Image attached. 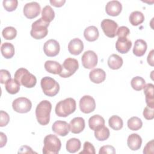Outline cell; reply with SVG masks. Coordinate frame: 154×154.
<instances>
[{
    "label": "cell",
    "mask_w": 154,
    "mask_h": 154,
    "mask_svg": "<svg viewBox=\"0 0 154 154\" xmlns=\"http://www.w3.org/2000/svg\"><path fill=\"white\" fill-rule=\"evenodd\" d=\"M88 125L91 130H97L105 125L104 119L100 115H94L90 117L88 120Z\"/></svg>",
    "instance_id": "603a6c76"
},
{
    "label": "cell",
    "mask_w": 154,
    "mask_h": 154,
    "mask_svg": "<svg viewBox=\"0 0 154 154\" xmlns=\"http://www.w3.org/2000/svg\"><path fill=\"white\" fill-rule=\"evenodd\" d=\"M36 153V152L33 151L30 147L25 145L21 146L18 151V153Z\"/></svg>",
    "instance_id": "f6af8a7d"
},
{
    "label": "cell",
    "mask_w": 154,
    "mask_h": 154,
    "mask_svg": "<svg viewBox=\"0 0 154 154\" xmlns=\"http://www.w3.org/2000/svg\"><path fill=\"white\" fill-rule=\"evenodd\" d=\"M97 55L93 51H85L82 55L81 61L83 67L87 69H91L96 66L97 64Z\"/></svg>",
    "instance_id": "9c48e42d"
},
{
    "label": "cell",
    "mask_w": 154,
    "mask_h": 154,
    "mask_svg": "<svg viewBox=\"0 0 154 154\" xmlns=\"http://www.w3.org/2000/svg\"><path fill=\"white\" fill-rule=\"evenodd\" d=\"M76 101L72 97L66 98L58 102L55 106V113L58 117H66L76 110Z\"/></svg>",
    "instance_id": "7a4b0ae2"
},
{
    "label": "cell",
    "mask_w": 154,
    "mask_h": 154,
    "mask_svg": "<svg viewBox=\"0 0 154 154\" xmlns=\"http://www.w3.org/2000/svg\"><path fill=\"white\" fill-rule=\"evenodd\" d=\"M83 49V42L78 38H75L71 40L68 44V51L72 55H79L82 52Z\"/></svg>",
    "instance_id": "2e32d148"
},
{
    "label": "cell",
    "mask_w": 154,
    "mask_h": 154,
    "mask_svg": "<svg viewBox=\"0 0 154 154\" xmlns=\"http://www.w3.org/2000/svg\"><path fill=\"white\" fill-rule=\"evenodd\" d=\"M127 144L132 150H137L140 149L142 144V138L137 134H131L128 136Z\"/></svg>",
    "instance_id": "ffe728a7"
},
{
    "label": "cell",
    "mask_w": 154,
    "mask_h": 154,
    "mask_svg": "<svg viewBox=\"0 0 154 154\" xmlns=\"http://www.w3.org/2000/svg\"><path fill=\"white\" fill-rule=\"evenodd\" d=\"M60 50L59 43L54 40L50 39L46 41L43 45V51L46 55L49 57L57 56Z\"/></svg>",
    "instance_id": "4fadbf2b"
},
{
    "label": "cell",
    "mask_w": 154,
    "mask_h": 154,
    "mask_svg": "<svg viewBox=\"0 0 154 154\" xmlns=\"http://www.w3.org/2000/svg\"><path fill=\"white\" fill-rule=\"evenodd\" d=\"M62 70L59 75L64 78H69L73 75L79 68L77 60L73 58H66L62 64Z\"/></svg>",
    "instance_id": "52a82bcc"
},
{
    "label": "cell",
    "mask_w": 154,
    "mask_h": 154,
    "mask_svg": "<svg viewBox=\"0 0 154 154\" xmlns=\"http://www.w3.org/2000/svg\"><path fill=\"white\" fill-rule=\"evenodd\" d=\"M153 140H152L146 144V146L144 148L143 153L145 154H149L153 153Z\"/></svg>",
    "instance_id": "ee69618b"
},
{
    "label": "cell",
    "mask_w": 154,
    "mask_h": 154,
    "mask_svg": "<svg viewBox=\"0 0 154 154\" xmlns=\"http://www.w3.org/2000/svg\"><path fill=\"white\" fill-rule=\"evenodd\" d=\"M10 79H11V75L8 70H0V82L1 84H5Z\"/></svg>",
    "instance_id": "7bdbcfd3"
},
{
    "label": "cell",
    "mask_w": 154,
    "mask_h": 154,
    "mask_svg": "<svg viewBox=\"0 0 154 154\" xmlns=\"http://www.w3.org/2000/svg\"><path fill=\"white\" fill-rule=\"evenodd\" d=\"M43 153L44 154H57L61 149L60 140L53 134H49L44 138Z\"/></svg>",
    "instance_id": "277c9868"
},
{
    "label": "cell",
    "mask_w": 154,
    "mask_h": 154,
    "mask_svg": "<svg viewBox=\"0 0 154 154\" xmlns=\"http://www.w3.org/2000/svg\"><path fill=\"white\" fill-rule=\"evenodd\" d=\"M109 131L105 126L94 131V137L98 141H105L109 137Z\"/></svg>",
    "instance_id": "d6a6232c"
},
{
    "label": "cell",
    "mask_w": 154,
    "mask_h": 154,
    "mask_svg": "<svg viewBox=\"0 0 154 154\" xmlns=\"http://www.w3.org/2000/svg\"><path fill=\"white\" fill-rule=\"evenodd\" d=\"M49 25V23L45 22L42 17L32 23L31 26V30L30 31L31 37L37 40L43 38L48 33V27Z\"/></svg>",
    "instance_id": "8992f818"
},
{
    "label": "cell",
    "mask_w": 154,
    "mask_h": 154,
    "mask_svg": "<svg viewBox=\"0 0 154 154\" xmlns=\"http://www.w3.org/2000/svg\"><path fill=\"white\" fill-rule=\"evenodd\" d=\"M153 87V84L151 83L146 84L144 87V93L146 96V102L147 106L151 108H154Z\"/></svg>",
    "instance_id": "44dd1931"
},
{
    "label": "cell",
    "mask_w": 154,
    "mask_h": 154,
    "mask_svg": "<svg viewBox=\"0 0 154 154\" xmlns=\"http://www.w3.org/2000/svg\"><path fill=\"white\" fill-rule=\"evenodd\" d=\"M122 5L119 1H111L107 2L105 6V11L111 16H117L122 11Z\"/></svg>",
    "instance_id": "9a60e30c"
},
{
    "label": "cell",
    "mask_w": 154,
    "mask_h": 154,
    "mask_svg": "<svg viewBox=\"0 0 154 154\" xmlns=\"http://www.w3.org/2000/svg\"><path fill=\"white\" fill-rule=\"evenodd\" d=\"M14 79L20 85L26 88H32L37 83L36 77L25 68H19L17 69L14 73Z\"/></svg>",
    "instance_id": "3957f363"
},
{
    "label": "cell",
    "mask_w": 154,
    "mask_h": 154,
    "mask_svg": "<svg viewBox=\"0 0 154 154\" xmlns=\"http://www.w3.org/2000/svg\"><path fill=\"white\" fill-rule=\"evenodd\" d=\"M1 52L5 58H11L14 55V47L11 43L5 42L1 45Z\"/></svg>",
    "instance_id": "4316f807"
},
{
    "label": "cell",
    "mask_w": 154,
    "mask_h": 154,
    "mask_svg": "<svg viewBox=\"0 0 154 154\" xmlns=\"http://www.w3.org/2000/svg\"><path fill=\"white\" fill-rule=\"evenodd\" d=\"M132 47V42L127 37L118 38L116 43V50L121 54H126L129 52Z\"/></svg>",
    "instance_id": "ac0fdd59"
},
{
    "label": "cell",
    "mask_w": 154,
    "mask_h": 154,
    "mask_svg": "<svg viewBox=\"0 0 154 154\" xmlns=\"http://www.w3.org/2000/svg\"><path fill=\"white\" fill-rule=\"evenodd\" d=\"M101 28L104 34L109 38H113L116 35L118 24L113 20L105 19L101 22Z\"/></svg>",
    "instance_id": "30bf717a"
},
{
    "label": "cell",
    "mask_w": 154,
    "mask_h": 154,
    "mask_svg": "<svg viewBox=\"0 0 154 154\" xmlns=\"http://www.w3.org/2000/svg\"><path fill=\"white\" fill-rule=\"evenodd\" d=\"M12 107L14 111L19 113L28 112L32 108V103L26 97H20L14 99L12 103Z\"/></svg>",
    "instance_id": "ba28073f"
},
{
    "label": "cell",
    "mask_w": 154,
    "mask_h": 154,
    "mask_svg": "<svg viewBox=\"0 0 154 154\" xmlns=\"http://www.w3.org/2000/svg\"><path fill=\"white\" fill-rule=\"evenodd\" d=\"M128 127L130 130L138 131L143 126L141 120L138 117H132L128 120Z\"/></svg>",
    "instance_id": "836d02e7"
},
{
    "label": "cell",
    "mask_w": 154,
    "mask_h": 154,
    "mask_svg": "<svg viewBox=\"0 0 154 154\" xmlns=\"http://www.w3.org/2000/svg\"><path fill=\"white\" fill-rule=\"evenodd\" d=\"M95 148L93 146V145L88 142V141H85L84 144L83 146V150L80 152L79 153H90V154H95Z\"/></svg>",
    "instance_id": "74e56055"
},
{
    "label": "cell",
    "mask_w": 154,
    "mask_h": 154,
    "mask_svg": "<svg viewBox=\"0 0 154 154\" xmlns=\"http://www.w3.org/2000/svg\"><path fill=\"white\" fill-rule=\"evenodd\" d=\"M50 3L52 5L55 7H61L66 2L65 0H50Z\"/></svg>",
    "instance_id": "bcb514c9"
},
{
    "label": "cell",
    "mask_w": 154,
    "mask_h": 154,
    "mask_svg": "<svg viewBox=\"0 0 154 154\" xmlns=\"http://www.w3.org/2000/svg\"><path fill=\"white\" fill-rule=\"evenodd\" d=\"M3 37L6 40H13L17 35V30L13 26H7L2 31Z\"/></svg>",
    "instance_id": "d590c367"
},
{
    "label": "cell",
    "mask_w": 154,
    "mask_h": 154,
    "mask_svg": "<svg viewBox=\"0 0 154 154\" xmlns=\"http://www.w3.org/2000/svg\"><path fill=\"white\" fill-rule=\"evenodd\" d=\"M96 108V102L94 98L89 95L82 96L79 100V108L85 114L93 112Z\"/></svg>",
    "instance_id": "8fae6325"
},
{
    "label": "cell",
    "mask_w": 154,
    "mask_h": 154,
    "mask_svg": "<svg viewBox=\"0 0 154 154\" xmlns=\"http://www.w3.org/2000/svg\"><path fill=\"white\" fill-rule=\"evenodd\" d=\"M84 36L86 40L88 42H94L96 40L99 36L97 28L95 26L87 27L84 31Z\"/></svg>",
    "instance_id": "cb8c5ba5"
},
{
    "label": "cell",
    "mask_w": 154,
    "mask_h": 154,
    "mask_svg": "<svg viewBox=\"0 0 154 154\" xmlns=\"http://www.w3.org/2000/svg\"><path fill=\"white\" fill-rule=\"evenodd\" d=\"M0 137H1V140H0V147H3L4 146H5L7 141V136L5 135V134L3 132H0Z\"/></svg>",
    "instance_id": "c3c4849f"
},
{
    "label": "cell",
    "mask_w": 154,
    "mask_h": 154,
    "mask_svg": "<svg viewBox=\"0 0 154 154\" xmlns=\"http://www.w3.org/2000/svg\"><path fill=\"white\" fill-rule=\"evenodd\" d=\"M52 129L58 135L65 137L69 134L70 131L69 124H68L65 121L57 120L53 123L52 126Z\"/></svg>",
    "instance_id": "5bb4252c"
},
{
    "label": "cell",
    "mask_w": 154,
    "mask_h": 154,
    "mask_svg": "<svg viewBox=\"0 0 154 154\" xmlns=\"http://www.w3.org/2000/svg\"><path fill=\"white\" fill-rule=\"evenodd\" d=\"M153 54H154V50L152 49L151 50V51L149 52V54H148L147 58V63L148 64L151 66H154V61H153Z\"/></svg>",
    "instance_id": "7dc6e473"
},
{
    "label": "cell",
    "mask_w": 154,
    "mask_h": 154,
    "mask_svg": "<svg viewBox=\"0 0 154 154\" xmlns=\"http://www.w3.org/2000/svg\"><path fill=\"white\" fill-rule=\"evenodd\" d=\"M89 78L93 83L100 84L105 81L106 78V73L102 69H94L90 72Z\"/></svg>",
    "instance_id": "d6986e66"
},
{
    "label": "cell",
    "mask_w": 154,
    "mask_h": 154,
    "mask_svg": "<svg viewBox=\"0 0 154 154\" xmlns=\"http://www.w3.org/2000/svg\"><path fill=\"white\" fill-rule=\"evenodd\" d=\"M109 126L114 130L119 131L123 128V122L122 118L117 115L112 116L108 120Z\"/></svg>",
    "instance_id": "1f68e13d"
},
{
    "label": "cell",
    "mask_w": 154,
    "mask_h": 154,
    "mask_svg": "<svg viewBox=\"0 0 154 154\" xmlns=\"http://www.w3.org/2000/svg\"><path fill=\"white\" fill-rule=\"evenodd\" d=\"M131 85L134 90L140 91L144 88L146 85V81L141 76H135L131 79Z\"/></svg>",
    "instance_id": "e575fe53"
},
{
    "label": "cell",
    "mask_w": 154,
    "mask_h": 154,
    "mask_svg": "<svg viewBox=\"0 0 154 154\" xmlns=\"http://www.w3.org/2000/svg\"><path fill=\"white\" fill-rule=\"evenodd\" d=\"M10 121V116L7 112L1 110L0 111V126L4 127L7 125Z\"/></svg>",
    "instance_id": "ab89813d"
},
{
    "label": "cell",
    "mask_w": 154,
    "mask_h": 154,
    "mask_svg": "<svg viewBox=\"0 0 154 154\" xmlns=\"http://www.w3.org/2000/svg\"><path fill=\"white\" fill-rule=\"evenodd\" d=\"M153 108H151L148 106H146L144 108L143 110V116L146 119L150 120H152L154 118Z\"/></svg>",
    "instance_id": "60d3db41"
},
{
    "label": "cell",
    "mask_w": 154,
    "mask_h": 154,
    "mask_svg": "<svg viewBox=\"0 0 154 154\" xmlns=\"http://www.w3.org/2000/svg\"><path fill=\"white\" fill-rule=\"evenodd\" d=\"M129 20L132 25L138 26L144 22V16L141 11H134L130 14Z\"/></svg>",
    "instance_id": "83f0119b"
},
{
    "label": "cell",
    "mask_w": 154,
    "mask_h": 154,
    "mask_svg": "<svg viewBox=\"0 0 154 154\" xmlns=\"http://www.w3.org/2000/svg\"><path fill=\"white\" fill-rule=\"evenodd\" d=\"M20 84L14 79H10L5 83L6 91L11 94H15L17 93L20 90Z\"/></svg>",
    "instance_id": "f1b7e54d"
},
{
    "label": "cell",
    "mask_w": 154,
    "mask_h": 154,
    "mask_svg": "<svg viewBox=\"0 0 154 154\" xmlns=\"http://www.w3.org/2000/svg\"><path fill=\"white\" fill-rule=\"evenodd\" d=\"M51 109L52 104L47 100L41 101L37 105L35 108V116L38 123L43 126L49 123Z\"/></svg>",
    "instance_id": "6da1fadb"
},
{
    "label": "cell",
    "mask_w": 154,
    "mask_h": 154,
    "mask_svg": "<svg viewBox=\"0 0 154 154\" xmlns=\"http://www.w3.org/2000/svg\"><path fill=\"white\" fill-rule=\"evenodd\" d=\"M99 154H105V153H108V154H114L116 153V150L115 148L111 145H106L101 147L100 148Z\"/></svg>",
    "instance_id": "b9f144b4"
},
{
    "label": "cell",
    "mask_w": 154,
    "mask_h": 154,
    "mask_svg": "<svg viewBox=\"0 0 154 154\" xmlns=\"http://www.w3.org/2000/svg\"><path fill=\"white\" fill-rule=\"evenodd\" d=\"M41 11L40 4L37 2H31L26 3L23 7V13L26 17L33 19L37 17Z\"/></svg>",
    "instance_id": "7c38bea8"
},
{
    "label": "cell",
    "mask_w": 154,
    "mask_h": 154,
    "mask_svg": "<svg viewBox=\"0 0 154 154\" xmlns=\"http://www.w3.org/2000/svg\"><path fill=\"white\" fill-rule=\"evenodd\" d=\"M70 131L73 134H79L85 128V120L82 117L73 118L69 123Z\"/></svg>",
    "instance_id": "e0dca14e"
},
{
    "label": "cell",
    "mask_w": 154,
    "mask_h": 154,
    "mask_svg": "<svg viewBox=\"0 0 154 154\" xmlns=\"http://www.w3.org/2000/svg\"><path fill=\"white\" fill-rule=\"evenodd\" d=\"M130 34L129 29L125 26H120L117 28V31L116 32V35H118L119 38H125L127 37L128 35Z\"/></svg>",
    "instance_id": "f35d334b"
},
{
    "label": "cell",
    "mask_w": 154,
    "mask_h": 154,
    "mask_svg": "<svg viewBox=\"0 0 154 154\" xmlns=\"http://www.w3.org/2000/svg\"><path fill=\"white\" fill-rule=\"evenodd\" d=\"M123 63V59L117 54L111 55L108 59V65L109 67L113 70L120 69Z\"/></svg>",
    "instance_id": "484cf974"
},
{
    "label": "cell",
    "mask_w": 154,
    "mask_h": 154,
    "mask_svg": "<svg viewBox=\"0 0 154 154\" xmlns=\"http://www.w3.org/2000/svg\"><path fill=\"white\" fill-rule=\"evenodd\" d=\"M45 70L48 72L49 73L55 74V75H59L62 70V66L61 65L55 61L52 60L46 61L45 63Z\"/></svg>",
    "instance_id": "d4e9b609"
},
{
    "label": "cell",
    "mask_w": 154,
    "mask_h": 154,
    "mask_svg": "<svg viewBox=\"0 0 154 154\" xmlns=\"http://www.w3.org/2000/svg\"><path fill=\"white\" fill-rule=\"evenodd\" d=\"M3 7L7 11H13L15 10L18 5L17 0H4L2 2Z\"/></svg>",
    "instance_id": "8d00e7d4"
},
{
    "label": "cell",
    "mask_w": 154,
    "mask_h": 154,
    "mask_svg": "<svg viewBox=\"0 0 154 154\" xmlns=\"http://www.w3.org/2000/svg\"><path fill=\"white\" fill-rule=\"evenodd\" d=\"M81 147V143L79 139L72 138L67 140L66 143V150L70 153L78 152Z\"/></svg>",
    "instance_id": "f546056e"
},
{
    "label": "cell",
    "mask_w": 154,
    "mask_h": 154,
    "mask_svg": "<svg viewBox=\"0 0 154 154\" xmlns=\"http://www.w3.org/2000/svg\"><path fill=\"white\" fill-rule=\"evenodd\" d=\"M55 17V12L50 5H46L42 11V19L47 23H50Z\"/></svg>",
    "instance_id": "4dcf8cb0"
},
{
    "label": "cell",
    "mask_w": 154,
    "mask_h": 154,
    "mask_svg": "<svg viewBox=\"0 0 154 154\" xmlns=\"http://www.w3.org/2000/svg\"><path fill=\"white\" fill-rule=\"evenodd\" d=\"M147 45L146 41L143 39H138L135 42L133 54L137 57H142L147 51Z\"/></svg>",
    "instance_id": "7402d4cb"
},
{
    "label": "cell",
    "mask_w": 154,
    "mask_h": 154,
    "mask_svg": "<svg viewBox=\"0 0 154 154\" xmlns=\"http://www.w3.org/2000/svg\"><path fill=\"white\" fill-rule=\"evenodd\" d=\"M40 85L43 93L48 96H55L59 92V84L54 78L51 77H43L41 79Z\"/></svg>",
    "instance_id": "5b68a950"
}]
</instances>
